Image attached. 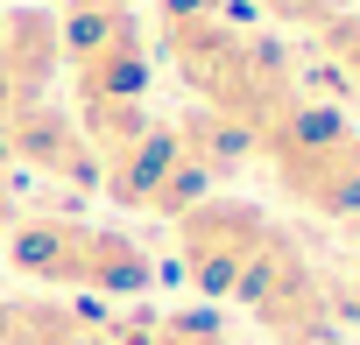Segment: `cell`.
Returning <instances> with one entry per match:
<instances>
[{"label": "cell", "mask_w": 360, "mask_h": 345, "mask_svg": "<svg viewBox=\"0 0 360 345\" xmlns=\"http://www.w3.org/2000/svg\"><path fill=\"white\" fill-rule=\"evenodd\" d=\"M99 191L120 212H148V219H184L198 198H212L205 162L184 148L176 120H148L127 148H113L99 162Z\"/></svg>", "instance_id": "obj_5"}, {"label": "cell", "mask_w": 360, "mask_h": 345, "mask_svg": "<svg viewBox=\"0 0 360 345\" xmlns=\"http://www.w3.org/2000/svg\"><path fill=\"white\" fill-rule=\"evenodd\" d=\"M0 345H113V324L71 296H0Z\"/></svg>", "instance_id": "obj_8"}, {"label": "cell", "mask_w": 360, "mask_h": 345, "mask_svg": "<svg viewBox=\"0 0 360 345\" xmlns=\"http://www.w3.org/2000/svg\"><path fill=\"white\" fill-rule=\"evenodd\" d=\"M339 310H346V317H360V282H346V296H339Z\"/></svg>", "instance_id": "obj_11"}, {"label": "cell", "mask_w": 360, "mask_h": 345, "mask_svg": "<svg viewBox=\"0 0 360 345\" xmlns=\"http://www.w3.org/2000/svg\"><path fill=\"white\" fill-rule=\"evenodd\" d=\"M113 345H233V324L219 317V303H169V310H141V317H106Z\"/></svg>", "instance_id": "obj_9"}, {"label": "cell", "mask_w": 360, "mask_h": 345, "mask_svg": "<svg viewBox=\"0 0 360 345\" xmlns=\"http://www.w3.org/2000/svg\"><path fill=\"white\" fill-rule=\"evenodd\" d=\"M0 155L22 162V169H36V177H50V184L99 191V155H92L78 113L57 106V99H36V106H22V113L0 120Z\"/></svg>", "instance_id": "obj_6"}, {"label": "cell", "mask_w": 360, "mask_h": 345, "mask_svg": "<svg viewBox=\"0 0 360 345\" xmlns=\"http://www.w3.org/2000/svg\"><path fill=\"white\" fill-rule=\"evenodd\" d=\"M169 226H176V268H184V282L198 289V303H233L283 219L248 205V198L212 191V198H198L184 219H169Z\"/></svg>", "instance_id": "obj_4"}, {"label": "cell", "mask_w": 360, "mask_h": 345, "mask_svg": "<svg viewBox=\"0 0 360 345\" xmlns=\"http://www.w3.org/2000/svg\"><path fill=\"white\" fill-rule=\"evenodd\" d=\"M255 155H269L276 184L304 212H318V219H360V127L339 106H325V99L304 92L255 141Z\"/></svg>", "instance_id": "obj_2"}, {"label": "cell", "mask_w": 360, "mask_h": 345, "mask_svg": "<svg viewBox=\"0 0 360 345\" xmlns=\"http://www.w3.org/2000/svg\"><path fill=\"white\" fill-rule=\"evenodd\" d=\"M318 43H325L332 71H346V85L360 92V8H339L332 22H318Z\"/></svg>", "instance_id": "obj_10"}, {"label": "cell", "mask_w": 360, "mask_h": 345, "mask_svg": "<svg viewBox=\"0 0 360 345\" xmlns=\"http://www.w3.org/2000/svg\"><path fill=\"white\" fill-rule=\"evenodd\" d=\"M255 324H262V338H276V345H332V331H339V289L318 275V261H311V247L290 233V226H276V240L262 247V261H255V275L240 282V296H233Z\"/></svg>", "instance_id": "obj_3"}, {"label": "cell", "mask_w": 360, "mask_h": 345, "mask_svg": "<svg viewBox=\"0 0 360 345\" xmlns=\"http://www.w3.org/2000/svg\"><path fill=\"white\" fill-rule=\"evenodd\" d=\"M339 8H346V0H339Z\"/></svg>", "instance_id": "obj_12"}, {"label": "cell", "mask_w": 360, "mask_h": 345, "mask_svg": "<svg viewBox=\"0 0 360 345\" xmlns=\"http://www.w3.org/2000/svg\"><path fill=\"white\" fill-rule=\"evenodd\" d=\"M8 268L57 296H141L155 282L148 240L99 226V219H71V212L8 219Z\"/></svg>", "instance_id": "obj_1"}, {"label": "cell", "mask_w": 360, "mask_h": 345, "mask_svg": "<svg viewBox=\"0 0 360 345\" xmlns=\"http://www.w3.org/2000/svg\"><path fill=\"white\" fill-rule=\"evenodd\" d=\"M64 71V43H57V15H36V8H15L0 15V120L50 99Z\"/></svg>", "instance_id": "obj_7"}]
</instances>
